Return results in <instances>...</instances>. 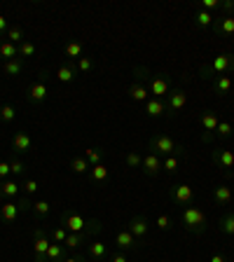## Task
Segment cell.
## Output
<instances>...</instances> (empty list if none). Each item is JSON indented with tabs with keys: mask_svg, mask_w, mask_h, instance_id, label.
I'll list each match as a JSON object with an SVG mask.
<instances>
[{
	"mask_svg": "<svg viewBox=\"0 0 234 262\" xmlns=\"http://www.w3.org/2000/svg\"><path fill=\"white\" fill-rule=\"evenodd\" d=\"M229 70H234V52H222L218 54L211 63H204L199 68V75L202 78H218V75H227Z\"/></svg>",
	"mask_w": 234,
	"mask_h": 262,
	"instance_id": "1",
	"label": "cell"
},
{
	"mask_svg": "<svg viewBox=\"0 0 234 262\" xmlns=\"http://www.w3.org/2000/svg\"><path fill=\"white\" fill-rule=\"evenodd\" d=\"M134 73L141 80H148V89L154 98L169 96V92H171V82H169V78H164V75H152V73H148L145 68H136Z\"/></svg>",
	"mask_w": 234,
	"mask_h": 262,
	"instance_id": "2",
	"label": "cell"
},
{
	"mask_svg": "<svg viewBox=\"0 0 234 262\" xmlns=\"http://www.w3.org/2000/svg\"><path fill=\"white\" fill-rule=\"evenodd\" d=\"M180 222L185 225V230L194 232V234H202V232L206 230V225H209L206 213L197 206H185L183 211H180Z\"/></svg>",
	"mask_w": 234,
	"mask_h": 262,
	"instance_id": "3",
	"label": "cell"
},
{
	"mask_svg": "<svg viewBox=\"0 0 234 262\" xmlns=\"http://www.w3.org/2000/svg\"><path fill=\"white\" fill-rule=\"evenodd\" d=\"M148 145H150V150H152L154 155H183L185 150H183V145L180 143H176V140L171 138V136H167V134H157V136H152V138L148 140Z\"/></svg>",
	"mask_w": 234,
	"mask_h": 262,
	"instance_id": "4",
	"label": "cell"
},
{
	"mask_svg": "<svg viewBox=\"0 0 234 262\" xmlns=\"http://www.w3.org/2000/svg\"><path fill=\"white\" fill-rule=\"evenodd\" d=\"M187 105V94H185V89H180V87H176V89H171L167 96V110L169 115H178L180 110Z\"/></svg>",
	"mask_w": 234,
	"mask_h": 262,
	"instance_id": "5",
	"label": "cell"
},
{
	"mask_svg": "<svg viewBox=\"0 0 234 262\" xmlns=\"http://www.w3.org/2000/svg\"><path fill=\"white\" fill-rule=\"evenodd\" d=\"M169 197L173 199V204H178V206H187V204H192V199H194V190L190 188V185H173L171 190H169Z\"/></svg>",
	"mask_w": 234,
	"mask_h": 262,
	"instance_id": "6",
	"label": "cell"
},
{
	"mask_svg": "<svg viewBox=\"0 0 234 262\" xmlns=\"http://www.w3.org/2000/svg\"><path fill=\"white\" fill-rule=\"evenodd\" d=\"M87 222L89 220H85L82 215H77L75 211H66L61 218V227H66L68 234H77V232H85L87 230Z\"/></svg>",
	"mask_w": 234,
	"mask_h": 262,
	"instance_id": "7",
	"label": "cell"
},
{
	"mask_svg": "<svg viewBox=\"0 0 234 262\" xmlns=\"http://www.w3.org/2000/svg\"><path fill=\"white\" fill-rule=\"evenodd\" d=\"M211 159H213V164L225 169L232 176V169H234V153L232 150H225V147H216V150H211Z\"/></svg>",
	"mask_w": 234,
	"mask_h": 262,
	"instance_id": "8",
	"label": "cell"
},
{
	"mask_svg": "<svg viewBox=\"0 0 234 262\" xmlns=\"http://www.w3.org/2000/svg\"><path fill=\"white\" fill-rule=\"evenodd\" d=\"M218 124H220V117H218V113H213V110H206V113H202V127L206 134L202 136L204 143H211L213 140V131L218 129Z\"/></svg>",
	"mask_w": 234,
	"mask_h": 262,
	"instance_id": "9",
	"label": "cell"
},
{
	"mask_svg": "<svg viewBox=\"0 0 234 262\" xmlns=\"http://www.w3.org/2000/svg\"><path fill=\"white\" fill-rule=\"evenodd\" d=\"M33 234H35V262H47V248H50V239H47V234H45L43 230H40V227H35V232H33Z\"/></svg>",
	"mask_w": 234,
	"mask_h": 262,
	"instance_id": "10",
	"label": "cell"
},
{
	"mask_svg": "<svg viewBox=\"0 0 234 262\" xmlns=\"http://www.w3.org/2000/svg\"><path fill=\"white\" fill-rule=\"evenodd\" d=\"M115 246L120 250H136L141 244H138V239H136L129 230H120L115 234Z\"/></svg>",
	"mask_w": 234,
	"mask_h": 262,
	"instance_id": "11",
	"label": "cell"
},
{
	"mask_svg": "<svg viewBox=\"0 0 234 262\" xmlns=\"http://www.w3.org/2000/svg\"><path fill=\"white\" fill-rule=\"evenodd\" d=\"M127 230H129L131 234L138 239V241H141V239L148 237L150 225H148V220H145V215H136V218L129 220V227H127Z\"/></svg>",
	"mask_w": 234,
	"mask_h": 262,
	"instance_id": "12",
	"label": "cell"
},
{
	"mask_svg": "<svg viewBox=\"0 0 234 262\" xmlns=\"http://www.w3.org/2000/svg\"><path fill=\"white\" fill-rule=\"evenodd\" d=\"M12 150L14 153H31L33 150V138L26 131H17L12 136Z\"/></svg>",
	"mask_w": 234,
	"mask_h": 262,
	"instance_id": "13",
	"label": "cell"
},
{
	"mask_svg": "<svg viewBox=\"0 0 234 262\" xmlns=\"http://www.w3.org/2000/svg\"><path fill=\"white\" fill-rule=\"evenodd\" d=\"M47 85H45V80H37V82H33L31 87H28V101L31 103H43L45 98H47Z\"/></svg>",
	"mask_w": 234,
	"mask_h": 262,
	"instance_id": "14",
	"label": "cell"
},
{
	"mask_svg": "<svg viewBox=\"0 0 234 262\" xmlns=\"http://www.w3.org/2000/svg\"><path fill=\"white\" fill-rule=\"evenodd\" d=\"M143 171H145V176H150V178H154V176H160V169H162V162H160V157L154 153H150V155H145L143 157Z\"/></svg>",
	"mask_w": 234,
	"mask_h": 262,
	"instance_id": "15",
	"label": "cell"
},
{
	"mask_svg": "<svg viewBox=\"0 0 234 262\" xmlns=\"http://www.w3.org/2000/svg\"><path fill=\"white\" fill-rule=\"evenodd\" d=\"M77 75H80V73H77V66H75V61L63 63V66H59V70H56V78H59V82H63V85L73 82Z\"/></svg>",
	"mask_w": 234,
	"mask_h": 262,
	"instance_id": "16",
	"label": "cell"
},
{
	"mask_svg": "<svg viewBox=\"0 0 234 262\" xmlns=\"http://www.w3.org/2000/svg\"><path fill=\"white\" fill-rule=\"evenodd\" d=\"M216 33H220V35H234V17L232 14H227V17H222V19H216L213 21V26H211Z\"/></svg>",
	"mask_w": 234,
	"mask_h": 262,
	"instance_id": "17",
	"label": "cell"
},
{
	"mask_svg": "<svg viewBox=\"0 0 234 262\" xmlns=\"http://www.w3.org/2000/svg\"><path fill=\"white\" fill-rule=\"evenodd\" d=\"M143 108H145V115L148 117H162L167 113V103L162 98H150V101L143 103Z\"/></svg>",
	"mask_w": 234,
	"mask_h": 262,
	"instance_id": "18",
	"label": "cell"
},
{
	"mask_svg": "<svg viewBox=\"0 0 234 262\" xmlns=\"http://www.w3.org/2000/svg\"><path fill=\"white\" fill-rule=\"evenodd\" d=\"M129 96L134 103H145V101H148V89H145V85H143L141 80L129 87Z\"/></svg>",
	"mask_w": 234,
	"mask_h": 262,
	"instance_id": "19",
	"label": "cell"
},
{
	"mask_svg": "<svg viewBox=\"0 0 234 262\" xmlns=\"http://www.w3.org/2000/svg\"><path fill=\"white\" fill-rule=\"evenodd\" d=\"M211 87H213V92L222 96V94H227L232 89V78L229 75H218V78L211 80Z\"/></svg>",
	"mask_w": 234,
	"mask_h": 262,
	"instance_id": "20",
	"label": "cell"
},
{
	"mask_svg": "<svg viewBox=\"0 0 234 262\" xmlns=\"http://www.w3.org/2000/svg\"><path fill=\"white\" fill-rule=\"evenodd\" d=\"M3 73L10 75V78H17V75L24 73V59H12V61H3Z\"/></svg>",
	"mask_w": 234,
	"mask_h": 262,
	"instance_id": "21",
	"label": "cell"
},
{
	"mask_svg": "<svg viewBox=\"0 0 234 262\" xmlns=\"http://www.w3.org/2000/svg\"><path fill=\"white\" fill-rule=\"evenodd\" d=\"M0 218L5 220V222H14V220L19 218V204H14V201H5L3 208H0Z\"/></svg>",
	"mask_w": 234,
	"mask_h": 262,
	"instance_id": "22",
	"label": "cell"
},
{
	"mask_svg": "<svg viewBox=\"0 0 234 262\" xmlns=\"http://www.w3.org/2000/svg\"><path fill=\"white\" fill-rule=\"evenodd\" d=\"M87 253H89V257H94V260H103V257L108 255V248H105L103 241H92V244L87 246Z\"/></svg>",
	"mask_w": 234,
	"mask_h": 262,
	"instance_id": "23",
	"label": "cell"
},
{
	"mask_svg": "<svg viewBox=\"0 0 234 262\" xmlns=\"http://www.w3.org/2000/svg\"><path fill=\"white\" fill-rule=\"evenodd\" d=\"M19 195V185L17 180H0V197H7V199H12V197Z\"/></svg>",
	"mask_w": 234,
	"mask_h": 262,
	"instance_id": "24",
	"label": "cell"
},
{
	"mask_svg": "<svg viewBox=\"0 0 234 262\" xmlns=\"http://www.w3.org/2000/svg\"><path fill=\"white\" fill-rule=\"evenodd\" d=\"M213 199H216V204H229L232 201V188L229 185H218L216 192H213Z\"/></svg>",
	"mask_w": 234,
	"mask_h": 262,
	"instance_id": "25",
	"label": "cell"
},
{
	"mask_svg": "<svg viewBox=\"0 0 234 262\" xmlns=\"http://www.w3.org/2000/svg\"><path fill=\"white\" fill-rule=\"evenodd\" d=\"M47 262H59V260H66V250H63L61 244H50V248H47Z\"/></svg>",
	"mask_w": 234,
	"mask_h": 262,
	"instance_id": "26",
	"label": "cell"
},
{
	"mask_svg": "<svg viewBox=\"0 0 234 262\" xmlns=\"http://www.w3.org/2000/svg\"><path fill=\"white\" fill-rule=\"evenodd\" d=\"M70 171H73V173H80V176H85V173H89V171H92V164H89L85 157H73V159H70Z\"/></svg>",
	"mask_w": 234,
	"mask_h": 262,
	"instance_id": "27",
	"label": "cell"
},
{
	"mask_svg": "<svg viewBox=\"0 0 234 262\" xmlns=\"http://www.w3.org/2000/svg\"><path fill=\"white\" fill-rule=\"evenodd\" d=\"M63 52H66V56L68 59H70V61H77V59H82V52H85V47H82V43H68L66 45V49H63Z\"/></svg>",
	"mask_w": 234,
	"mask_h": 262,
	"instance_id": "28",
	"label": "cell"
},
{
	"mask_svg": "<svg viewBox=\"0 0 234 262\" xmlns=\"http://www.w3.org/2000/svg\"><path fill=\"white\" fill-rule=\"evenodd\" d=\"M218 227H220L222 234L234 237V213H225V215H222L220 222H218Z\"/></svg>",
	"mask_w": 234,
	"mask_h": 262,
	"instance_id": "29",
	"label": "cell"
},
{
	"mask_svg": "<svg viewBox=\"0 0 234 262\" xmlns=\"http://www.w3.org/2000/svg\"><path fill=\"white\" fill-rule=\"evenodd\" d=\"M0 56H3L5 61H12V59H17V56H19L17 45H12V43H0Z\"/></svg>",
	"mask_w": 234,
	"mask_h": 262,
	"instance_id": "30",
	"label": "cell"
},
{
	"mask_svg": "<svg viewBox=\"0 0 234 262\" xmlns=\"http://www.w3.org/2000/svg\"><path fill=\"white\" fill-rule=\"evenodd\" d=\"M194 21H197L199 28H211L216 19L211 17V12H206V10H199V12H194Z\"/></svg>",
	"mask_w": 234,
	"mask_h": 262,
	"instance_id": "31",
	"label": "cell"
},
{
	"mask_svg": "<svg viewBox=\"0 0 234 262\" xmlns=\"http://www.w3.org/2000/svg\"><path fill=\"white\" fill-rule=\"evenodd\" d=\"M7 43L17 45V47L24 43V31H21V26H10V28H7Z\"/></svg>",
	"mask_w": 234,
	"mask_h": 262,
	"instance_id": "32",
	"label": "cell"
},
{
	"mask_svg": "<svg viewBox=\"0 0 234 262\" xmlns=\"http://www.w3.org/2000/svg\"><path fill=\"white\" fill-rule=\"evenodd\" d=\"M31 211L35 213L37 220H40V218H47V215H50V201H45V199L35 201V204H31Z\"/></svg>",
	"mask_w": 234,
	"mask_h": 262,
	"instance_id": "33",
	"label": "cell"
},
{
	"mask_svg": "<svg viewBox=\"0 0 234 262\" xmlns=\"http://www.w3.org/2000/svg\"><path fill=\"white\" fill-rule=\"evenodd\" d=\"M85 159L89 162L92 166L101 164V159H103V150H96V147H87L85 150Z\"/></svg>",
	"mask_w": 234,
	"mask_h": 262,
	"instance_id": "34",
	"label": "cell"
},
{
	"mask_svg": "<svg viewBox=\"0 0 234 262\" xmlns=\"http://www.w3.org/2000/svg\"><path fill=\"white\" fill-rule=\"evenodd\" d=\"M89 173H92V180H94V183H103L105 178H108V169H105L103 164L92 166V171H89Z\"/></svg>",
	"mask_w": 234,
	"mask_h": 262,
	"instance_id": "35",
	"label": "cell"
},
{
	"mask_svg": "<svg viewBox=\"0 0 234 262\" xmlns=\"http://www.w3.org/2000/svg\"><path fill=\"white\" fill-rule=\"evenodd\" d=\"M14 117H17L14 105H0V122H12Z\"/></svg>",
	"mask_w": 234,
	"mask_h": 262,
	"instance_id": "36",
	"label": "cell"
},
{
	"mask_svg": "<svg viewBox=\"0 0 234 262\" xmlns=\"http://www.w3.org/2000/svg\"><path fill=\"white\" fill-rule=\"evenodd\" d=\"M17 49H19V59H21V56H24V59H26V56H33L37 52L35 43H28V40H24V43L19 45Z\"/></svg>",
	"mask_w": 234,
	"mask_h": 262,
	"instance_id": "37",
	"label": "cell"
},
{
	"mask_svg": "<svg viewBox=\"0 0 234 262\" xmlns=\"http://www.w3.org/2000/svg\"><path fill=\"white\" fill-rule=\"evenodd\" d=\"M75 66H77V73H92V70H94V61L89 59V56H82V59H77V61H75Z\"/></svg>",
	"mask_w": 234,
	"mask_h": 262,
	"instance_id": "38",
	"label": "cell"
},
{
	"mask_svg": "<svg viewBox=\"0 0 234 262\" xmlns=\"http://www.w3.org/2000/svg\"><path fill=\"white\" fill-rule=\"evenodd\" d=\"M154 225H157V230L167 232V230H171L173 218H171V215H167V213H162V215H157V220H154Z\"/></svg>",
	"mask_w": 234,
	"mask_h": 262,
	"instance_id": "39",
	"label": "cell"
},
{
	"mask_svg": "<svg viewBox=\"0 0 234 262\" xmlns=\"http://www.w3.org/2000/svg\"><path fill=\"white\" fill-rule=\"evenodd\" d=\"M162 166H164V171H167V173H171V176H173V173L178 171V159H176V155H169V157L164 159V164H162Z\"/></svg>",
	"mask_w": 234,
	"mask_h": 262,
	"instance_id": "40",
	"label": "cell"
},
{
	"mask_svg": "<svg viewBox=\"0 0 234 262\" xmlns=\"http://www.w3.org/2000/svg\"><path fill=\"white\" fill-rule=\"evenodd\" d=\"M124 162H127V166H131V169H136V166L143 164V157L138 153H129L127 157H124Z\"/></svg>",
	"mask_w": 234,
	"mask_h": 262,
	"instance_id": "41",
	"label": "cell"
},
{
	"mask_svg": "<svg viewBox=\"0 0 234 262\" xmlns=\"http://www.w3.org/2000/svg\"><path fill=\"white\" fill-rule=\"evenodd\" d=\"M10 171H12L14 176H24V171H26L24 162H21V159H17V157H14L12 162H10Z\"/></svg>",
	"mask_w": 234,
	"mask_h": 262,
	"instance_id": "42",
	"label": "cell"
},
{
	"mask_svg": "<svg viewBox=\"0 0 234 262\" xmlns=\"http://www.w3.org/2000/svg\"><path fill=\"white\" fill-rule=\"evenodd\" d=\"M52 239H54L56 244H63L68 239V230L66 227H56V230H52Z\"/></svg>",
	"mask_w": 234,
	"mask_h": 262,
	"instance_id": "43",
	"label": "cell"
},
{
	"mask_svg": "<svg viewBox=\"0 0 234 262\" xmlns=\"http://www.w3.org/2000/svg\"><path fill=\"white\" fill-rule=\"evenodd\" d=\"M37 188H40V185H37L35 178H26V180H24V192H26V195H35Z\"/></svg>",
	"mask_w": 234,
	"mask_h": 262,
	"instance_id": "44",
	"label": "cell"
},
{
	"mask_svg": "<svg viewBox=\"0 0 234 262\" xmlns=\"http://www.w3.org/2000/svg\"><path fill=\"white\" fill-rule=\"evenodd\" d=\"M218 136H220V138H227V136H232V124L229 122H222L220 120V124H218Z\"/></svg>",
	"mask_w": 234,
	"mask_h": 262,
	"instance_id": "45",
	"label": "cell"
},
{
	"mask_svg": "<svg viewBox=\"0 0 234 262\" xmlns=\"http://www.w3.org/2000/svg\"><path fill=\"white\" fill-rule=\"evenodd\" d=\"M218 7H220V0H204L202 3V10H206V12H213Z\"/></svg>",
	"mask_w": 234,
	"mask_h": 262,
	"instance_id": "46",
	"label": "cell"
},
{
	"mask_svg": "<svg viewBox=\"0 0 234 262\" xmlns=\"http://www.w3.org/2000/svg\"><path fill=\"white\" fill-rule=\"evenodd\" d=\"M12 171H10V162H0V180H7Z\"/></svg>",
	"mask_w": 234,
	"mask_h": 262,
	"instance_id": "47",
	"label": "cell"
},
{
	"mask_svg": "<svg viewBox=\"0 0 234 262\" xmlns=\"http://www.w3.org/2000/svg\"><path fill=\"white\" fill-rule=\"evenodd\" d=\"M220 10H225V12H234V0H222Z\"/></svg>",
	"mask_w": 234,
	"mask_h": 262,
	"instance_id": "48",
	"label": "cell"
},
{
	"mask_svg": "<svg viewBox=\"0 0 234 262\" xmlns=\"http://www.w3.org/2000/svg\"><path fill=\"white\" fill-rule=\"evenodd\" d=\"M211 262H229V257L225 255V253H213V255H211Z\"/></svg>",
	"mask_w": 234,
	"mask_h": 262,
	"instance_id": "49",
	"label": "cell"
},
{
	"mask_svg": "<svg viewBox=\"0 0 234 262\" xmlns=\"http://www.w3.org/2000/svg\"><path fill=\"white\" fill-rule=\"evenodd\" d=\"M7 28H10V24H7L5 14H0V35H5V33H7Z\"/></svg>",
	"mask_w": 234,
	"mask_h": 262,
	"instance_id": "50",
	"label": "cell"
},
{
	"mask_svg": "<svg viewBox=\"0 0 234 262\" xmlns=\"http://www.w3.org/2000/svg\"><path fill=\"white\" fill-rule=\"evenodd\" d=\"M110 262H129V260H127V255H124V253H115Z\"/></svg>",
	"mask_w": 234,
	"mask_h": 262,
	"instance_id": "51",
	"label": "cell"
},
{
	"mask_svg": "<svg viewBox=\"0 0 234 262\" xmlns=\"http://www.w3.org/2000/svg\"><path fill=\"white\" fill-rule=\"evenodd\" d=\"M63 262H85V260H82V257H66Z\"/></svg>",
	"mask_w": 234,
	"mask_h": 262,
	"instance_id": "52",
	"label": "cell"
},
{
	"mask_svg": "<svg viewBox=\"0 0 234 262\" xmlns=\"http://www.w3.org/2000/svg\"><path fill=\"white\" fill-rule=\"evenodd\" d=\"M232 38H234V35H232Z\"/></svg>",
	"mask_w": 234,
	"mask_h": 262,
	"instance_id": "53",
	"label": "cell"
}]
</instances>
